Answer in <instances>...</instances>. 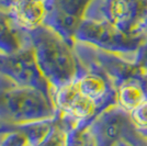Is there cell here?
<instances>
[{"label":"cell","instance_id":"1","mask_svg":"<svg viewBox=\"0 0 147 146\" xmlns=\"http://www.w3.org/2000/svg\"><path fill=\"white\" fill-rule=\"evenodd\" d=\"M30 37L38 67L51 85V92L75 80L77 64L63 34L43 24L30 32Z\"/></svg>","mask_w":147,"mask_h":146},{"label":"cell","instance_id":"2","mask_svg":"<svg viewBox=\"0 0 147 146\" xmlns=\"http://www.w3.org/2000/svg\"><path fill=\"white\" fill-rule=\"evenodd\" d=\"M56 107L52 95L32 86L16 84L8 77V85L0 79V119L10 125L56 118Z\"/></svg>","mask_w":147,"mask_h":146},{"label":"cell","instance_id":"3","mask_svg":"<svg viewBox=\"0 0 147 146\" xmlns=\"http://www.w3.org/2000/svg\"><path fill=\"white\" fill-rule=\"evenodd\" d=\"M0 73L16 84L36 87L51 93V85L38 67L32 44L12 54H3Z\"/></svg>","mask_w":147,"mask_h":146},{"label":"cell","instance_id":"4","mask_svg":"<svg viewBox=\"0 0 147 146\" xmlns=\"http://www.w3.org/2000/svg\"><path fill=\"white\" fill-rule=\"evenodd\" d=\"M51 95L56 109L75 119H86L96 110V101L82 93L77 79L52 90Z\"/></svg>","mask_w":147,"mask_h":146},{"label":"cell","instance_id":"5","mask_svg":"<svg viewBox=\"0 0 147 146\" xmlns=\"http://www.w3.org/2000/svg\"><path fill=\"white\" fill-rule=\"evenodd\" d=\"M51 0H0L14 21L25 32H32L46 23Z\"/></svg>","mask_w":147,"mask_h":146},{"label":"cell","instance_id":"6","mask_svg":"<svg viewBox=\"0 0 147 146\" xmlns=\"http://www.w3.org/2000/svg\"><path fill=\"white\" fill-rule=\"evenodd\" d=\"M30 45V32L22 30L8 9L0 5V53L12 54Z\"/></svg>","mask_w":147,"mask_h":146},{"label":"cell","instance_id":"7","mask_svg":"<svg viewBox=\"0 0 147 146\" xmlns=\"http://www.w3.org/2000/svg\"><path fill=\"white\" fill-rule=\"evenodd\" d=\"M77 82L82 93H85L87 97L91 98L94 101L103 97V95L107 91V85L104 80L98 75H86L80 79H77Z\"/></svg>","mask_w":147,"mask_h":146},{"label":"cell","instance_id":"8","mask_svg":"<svg viewBox=\"0 0 147 146\" xmlns=\"http://www.w3.org/2000/svg\"><path fill=\"white\" fill-rule=\"evenodd\" d=\"M143 91L137 86H125L120 91V101L127 109H135L143 102Z\"/></svg>","mask_w":147,"mask_h":146},{"label":"cell","instance_id":"9","mask_svg":"<svg viewBox=\"0 0 147 146\" xmlns=\"http://www.w3.org/2000/svg\"><path fill=\"white\" fill-rule=\"evenodd\" d=\"M131 13L129 3L125 0H112L110 5V14L117 22H123L129 19Z\"/></svg>","mask_w":147,"mask_h":146},{"label":"cell","instance_id":"10","mask_svg":"<svg viewBox=\"0 0 147 146\" xmlns=\"http://www.w3.org/2000/svg\"><path fill=\"white\" fill-rule=\"evenodd\" d=\"M134 121L142 126H147V101H143L133 111Z\"/></svg>","mask_w":147,"mask_h":146},{"label":"cell","instance_id":"11","mask_svg":"<svg viewBox=\"0 0 147 146\" xmlns=\"http://www.w3.org/2000/svg\"><path fill=\"white\" fill-rule=\"evenodd\" d=\"M120 132V125L115 121L107 122L102 128V133L105 136V139H114L117 137Z\"/></svg>","mask_w":147,"mask_h":146},{"label":"cell","instance_id":"12","mask_svg":"<svg viewBox=\"0 0 147 146\" xmlns=\"http://www.w3.org/2000/svg\"><path fill=\"white\" fill-rule=\"evenodd\" d=\"M2 56H3V54L0 53V65H1V61H2Z\"/></svg>","mask_w":147,"mask_h":146}]
</instances>
